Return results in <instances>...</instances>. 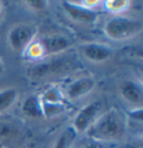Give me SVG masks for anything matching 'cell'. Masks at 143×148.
<instances>
[{"instance_id":"obj_18","label":"cell","mask_w":143,"mask_h":148,"mask_svg":"<svg viewBox=\"0 0 143 148\" xmlns=\"http://www.w3.org/2000/svg\"><path fill=\"white\" fill-rule=\"evenodd\" d=\"M23 3L26 5V7H28L34 11H41L48 7L49 2L47 0H28V1H23Z\"/></svg>"},{"instance_id":"obj_19","label":"cell","mask_w":143,"mask_h":148,"mask_svg":"<svg viewBox=\"0 0 143 148\" xmlns=\"http://www.w3.org/2000/svg\"><path fill=\"white\" fill-rule=\"evenodd\" d=\"M81 148H107V147H106V144H103V143H99V141H95L90 139L88 143L84 144Z\"/></svg>"},{"instance_id":"obj_4","label":"cell","mask_w":143,"mask_h":148,"mask_svg":"<svg viewBox=\"0 0 143 148\" xmlns=\"http://www.w3.org/2000/svg\"><path fill=\"white\" fill-rule=\"evenodd\" d=\"M102 105L99 101H92L90 104L83 106L79 110L76 112L73 118L72 126L73 130L77 134H86L94 121L101 115Z\"/></svg>"},{"instance_id":"obj_5","label":"cell","mask_w":143,"mask_h":148,"mask_svg":"<svg viewBox=\"0 0 143 148\" xmlns=\"http://www.w3.org/2000/svg\"><path fill=\"white\" fill-rule=\"evenodd\" d=\"M61 7L64 9L65 14L68 16V18L77 23H84V25L94 23L97 21L99 17L97 10L85 7L81 2L63 1Z\"/></svg>"},{"instance_id":"obj_9","label":"cell","mask_w":143,"mask_h":148,"mask_svg":"<svg viewBox=\"0 0 143 148\" xmlns=\"http://www.w3.org/2000/svg\"><path fill=\"white\" fill-rule=\"evenodd\" d=\"M40 42L45 49L46 57L58 55L60 52L67 50L72 46V40L61 34H52L47 35L44 38L40 39Z\"/></svg>"},{"instance_id":"obj_3","label":"cell","mask_w":143,"mask_h":148,"mask_svg":"<svg viewBox=\"0 0 143 148\" xmlns=\"http://www.w3.org/2000/svg\"><path fill=\"white\" fill-rule=\"evenodd\" d=\"M38 28L31 23H17L8 31V45L16 52H23L37 37Z\"/></svg>"},{"instance_id":"obj_11","label":"cell","mask_w":143,"mask_h":148,"mask_svg":"<svg viewBox=\"0 0 143 148\" xmlns=\"http://www.w3.org/2000/svg\"><path fill=\"white\" fill-rule=\"evenodd\" d=\"M21 110L30 118H44L39 95H31L27 97L21 105Z\"/></svg>"},{"instance_id":"obj_2","label":"cell","mask_w":143,"mask_h":148,"mask_svg":"<svg viewBox=\"0 0 143 148\" xmlns=\"http://www.w3.org/2000/svg\"><path fill=\"white\" fill-rule=\"evenodd\" d=\"M142 29L143 23L141 20L124 15L114 16L104 25L105 36L114 41H125L136 37L141 34Z\"/></svg>"},{"instance_id":"obj_1","label":"cell","mask_w":143,"mask_h":148,"mask_svg":"<svg viewBox=\"0 0 143 148\" xmlns=\"http://www.w3.org/2000/svg\"><path fill=\"white\" fill-rule=\"evenodd\" d=\"M126 133V117L116 108L101 114L86 132L90 139L107 144L121 140Z\"/></svg>"},{"instance_id":"obj_6","label":"cell","mask_w":143,"mask_h":148,"mask_svg":"<svg viewBox=\"0 0 143 148\" xmlns=\"http://www.w3.org/2000/svg\"><path fill=\"white\" fill-rule=\"evenodd\" d=\"M79 51L85 59L90 62L102 64L110 60L114 55V49L107 44L86 41L79 45Z\"/></svg>"},{"instance_id":"obj_13","label":"cell","mask_w":143,"mask_h":148,"mask_svg":"<svg viewBox=\"0 0 143 148\" xmlns=\"http://www.w3.org/2000/svg\"><path fill=\"white\" fill-rule=\"evenodd\" d=\"M41 101V100H40ZM43 117L46 119H54L61 116L66 112L65 104H54V103H44L41 101Z\"/></svg>"},{"instance_id":"obj_10","label":"cell","mask_w":143,"mask_h":148,"mask_svg":"<svg viewBox=\"0 0 143 148\" xmlns=\"http://www.w3.org/2000/svg\"><path fill=\"white\" fill-rule=\"evenodd\" d=\"M19 99V90L15 87H6L0 90V116L11 109Z\"/></svg>"},{"instance_id":"obj_7","label":"cell","mask_w":143,"mask_h":148,"mask_svg":"<svg viewBox=\"0 0 143 148\" xmlns=\"http://www.w3.org/2000/svg\"><path fill=\"white\" fill-rule=\"evenodd\" d=\"M95 87H96V79L93 76H90V75L81 76V77L74 79L67 86L66 91L64 92L65 98H67L69 100L82 99L87 95H90L95 89Z\"/></svg>"},{"instance_id":"obj_12","label":"cell","mask_w":143,"mask_h":148,"mask_svg":"<svg viewBox=\"0 0 143 148\" xmlns=\"http://www.w3.org/2000/svg\"><path fill=\"white\" fill-rule=\"evenodd\" d=\"M39 98L44 103H54V104H65V94L59 85L54 84L48 86L39 95Z\"/></svg>"},{"instance_id":"obj_8","label":"cell","mask_w":143,"mask_h":148,"mask_svg":"<svg viewBox=\"0 0 143 148\" xmlns=\"http://www.w3.org/2000/svg\"><path fill=\"white\" fill-rule=\"evenodd\" d=\"M120 95L124 101L133 105L134 108L141 107L143 101L142 82L136 79H128L121 85Z\"/></svg>"},{"instance_id":"obj_14","label":"cell","mask_w":143,"mask_h":148,"mask_svg":"<svg viewBox=\"0 0 143 148\" xmlns=\"http://www.w3.org/2000/svg\"><path fill=\"white\" fill-rule=\"evenodd\" d=\"M103 3L106 11L114 14L115 16H119L128 11L132 2L130 0H106Z\"/></svg>"},{"instance_id":"obj_23","label":"cell","mask_w":143,"mask_h":148,"mask_svg":"<svg viewBox=\"0 0 143 148\" xmlns=\"http://www.w3.org/2000/svg\"><path fill=\"white\" fill-rule=\"evenodd\" d=\"M0 148H5V145H3V143L0 140Z\"/></svg>"},{"instance_id":"obj_20","label":"cell","mask_w":143,"mask_h":148,"mask_svg":"<svg viewBox=\"0 0 143 148\" xmlns=\"http://www.w3.org/2000/svg\"><path fill=\"white\" fill-rule=\"evenodd\" d=\"M79 2L83 6L90 8V9H95V7L101 3V1H97V0H83V1H79Z\"/></svg>"},{"instance_id":"obj_16","label":"cell","mask_w":143,"mask_h":148,"mask_svg":"<svg viewBox=\"0 0 143 148\" xmlns=\"http://www.w3.org/2000/svg\"><path fill=\"white\" fill-rule=\"evenodd\" d=\"M18 127L14 125L11 121H5L0 120V140L7 138H12L18 134Z\"/></svg>"},{"instance_id":"obj_21","label":"cell","mask_w":143,"mask_h":148,"mask_svg":"<svg viewBox=\"0 0 143 148\" xmlns=\"http://www.w3.org/2000/svg\"><path fill=\"white\" fill-rule=\"evenodd\" d=\"M3 70H5V62H3V60L1 59V57H0V75L3 73Z\"/></svg>"},{"instance_id":"obj_22","label":"cell","mask_w":143,"mask_h":148,"mask_svg":"<svg viewBox=\"0 0 143 148\" xmlns=\"http://www.w3.org/2000/svg\"><path fill=\"white\" fill-rule=\"evenodd\" d=\"M2 10H3V3H2V1H0V16L2 14Z\"/></svg>"},{"instance_id":"obj_15","label":"cell","mask_w":143,"mask_h":148,"mask_svg":"<svg viewBox=\"0 0 143 148\" xmlns=\"http://www.w3.org/2000/svg\"><path fill=\"white\" fill-rule=\"evenodd\" d=\"M26 58H28L30 60H39L43 59L46 57L45 49L43 47V45L40 42V40L35 39L31 44L25 49V51L23 52Z\"/></svg>"},{"instance_id":"obj_17","label":"cell","mask_w":143,"mask_h":148,"mask_svg":"<svg viewBox=\"0 0 143 148\" xmlns=\"http://www.w3.org/2000/svg\"><path fill=\"white\" fill-rule=\"evenodd\" d=\"M72 141H73L72 133H70L69 130H66V132L61 133L59 136L57 137V139L54 143V145L52 148H70Z\"/></svg>"}]
</instances>
